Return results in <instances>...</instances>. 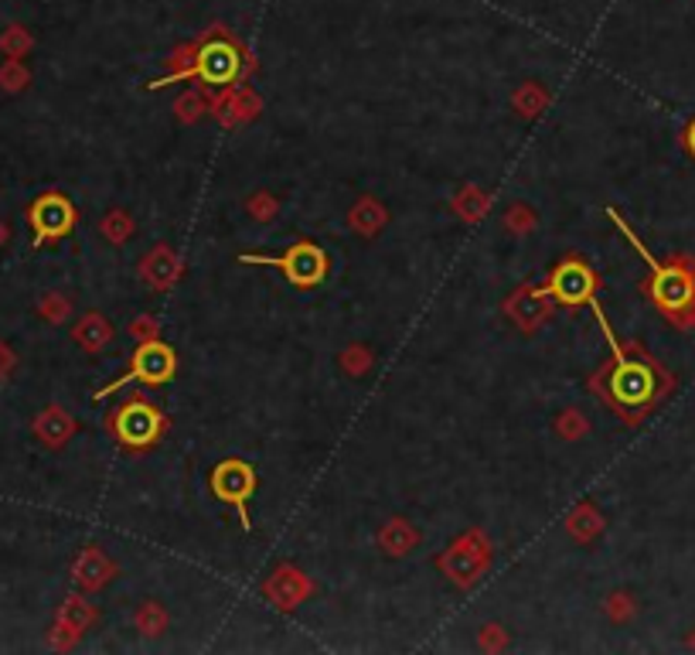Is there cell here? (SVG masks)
<instances>
[{
    "label": "cell",
    "mask_w": 695,
    "mask_h": 655,
    "mask_svg": "<svg viewBox=\"0 0 695 655\" xmlns=\"http://www.w3.org/2000/svg\"><path fill=\"white\" fill-rule=\"evenodd\" d=\"M610 223L628 236V242L637 250V256L648 263V280H644V294L652 298V304L665 314L668 322H675L682 328L695 325V266L688 260H668L661 263L644 242L634 236V229L628 226V218L617 209H607Z\"/></svg>",
    "instance_id": "7a4b0ae2"
},
{
    "label": "cell",
    "mask_w": 695,
    "mask_h": 655,
    "mask_svg": "<svg viewBox=\"0 0 695 655\" xmlns=\"http://www.w3.org/2000/svg\"><path fill=\"white\" fill-rule=\"evenodd\" d=\"M239 72H242V48L226 32H215L194 48L188 65L170 72V76L154 79L151 89H164V86L185 83V79H202L208 86H229L239 79Z\"/></svg>",
    "instance_id": "3957f363"
},
{
    "label": "cell",
    "mask_w": 695,
    "mask_h": 655,
    "mask_svg": "<svg viewBox=\"0 0 695 655\" xmlns=\"http://www.w3.org/2000/svg\"><path fill=\"white\" fill-rule=\"evenodd\" d=\"M239 263L250 266H277L283 274V280L296 290H311L320 287L331 274V256L325 247H317L311 239H296L293 247H287V253L269 256V253H242Z\"/></svg>",
    "instance_id": "277c9868"
},
{
    "label": "cell",
    "mask_w": 695,
    "mask_h": 655,
    "mask_svg": "<svg viewBox=\"0 0 695 655\" xmlns=\"http://www.w3.org/2000/svg\"><path fill=\"white\" fill-rule=\"evenodd\" d=\"M597 287H601V277L593 274L580 256H566L553 266L549 284L535 287L532 294L535 298H556L566 307H583L597 298Z\"/></svg>",
    "instance_id": "ba28073f"
},
{
    "label": "cell",
    "mask_w": 695,
    "mask_h": 655,
    "mask_svg": "<svg viewBox=\"0 0 695 655\" xmlns=\"http://www.w3.org/2000/svg\"><path fill=\"white\" fill-rule=\"evenodd\" d=\"M590 307H593V318H597V325H601V331L607 338V345L614 352L610 366H604L597 376H593L590 386L610 403V410L617 417H624L628 424H637L658 406V400L668 393L672 379H668L644 352H628L624 345H620V338L614 335V328H610V322H607V314H604L597 298L590 301Z\"/></svg>",
    "instance_id": "6da1fadb"
},
{
    "label": "cell",
    "mask_w": 695,
    "mask_h": 655,
    "mask_svg": "<svg viewBox=\"0 0 695 655\" xmlns=\"http://www.w3.org/2000/svg\"><path fill=\"white\" fill-rule=\"evenodd\" d=\"M685 151L695 158V119H692V124H688V130H685Z\"/></svg>",
    "instance_id": "30bf717a"
},
{
    "label": "cell",
    "mask_w": 695,
    "mask_h": 655,
    "mask_svg": "<svg viewBox=\"0 0 695 655\" xmlns=\"http://www.w3.org/2000/svg\"><path fill=\"white\" fill-rule=\"evenodd\" d=\"M110 430L116 437L119 448L127 451H147L154 448L164 430H167V417L161 414V410L154 403L147 400H127L119 403L113 414H110Z\"/></svg>",
    "instance_id": "8992f818"
},
{
    "label": "cell",
    "mask_w": 695,
    "mask_h": 655,
    "mask_svg": "<svg viewBox=\"0 0 695 655\" xmlns=\"http://www.w3.org/2000/svg\"><path fill=\"white\" fill-rule=\"evenodd\" d=\"M174 373H178V355H174L170 345H164L161 338H151V342L137 345V352L130 355V369L123 373L119 379H113L110 386H103V390H96L92 400H103V396H113L119 390H127V386H164L174 379Z\"/></svg>",
    "instance_id": "5b68a950"
},
{
    "label": "cell",
    "mask_w": 695,
    "mask_h": 655,
    "mask_svg": "<svg viewBox=\"0 0 695 655\" xmlns=\"http://www.w3.org/2000/svg\"><path fill=\"white\" fill-rule=\"evenodd\" d=\"M76 205H72L65 196H59V191H48V196L35 199L31 209H28V223H31V247L41 250L45 242H55V239H65L72 229H76Z\"/></svg>",
    "instance_id": "9c48e42d"
},
{
    "label": "cell",
    "mask_w": 695,
    "mask_h": 655,
    "mask_svg": "<svg viewBox=\"0 0 695 655\" xmlns=\"http://www.w3.org/2000/svg\"><path fill=\"white\" fill-rule=\"evenodd\" d=\"M208 484H212V495H215L218 502H226V505H232V508H236L242 529L250 532V529H253L250 502H253L256 484H260L256 468L250 465V461H242V457H226V461H218V465L212 468Z\"/></svg>",
    "instance_id": "52a82bcc"
}]
</instances>
